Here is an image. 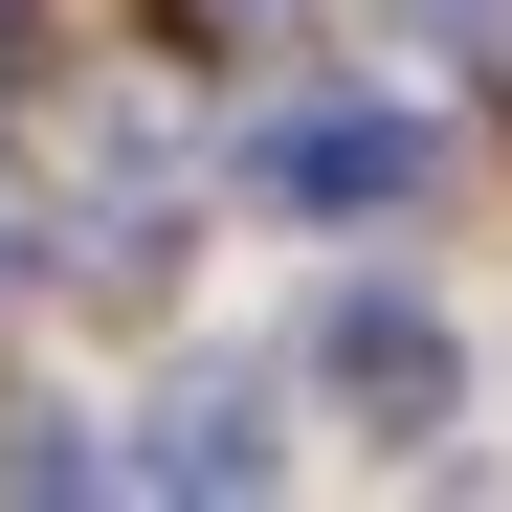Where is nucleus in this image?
<instances>
[{
    "label": "nucleus",
    "instance_id": "nucleus-1",
    "mask_svg": "<svg viewBox=\"0 0 512 512\" xmlns=\"http://www.w3.org/2000/svg\"><path fill=\"white\" fill-rule=\"evenodd\" d=\"M245 179H268V201H312V223H357V201H401V179H423V112H290Z\"/></svg>",
    "mask_w": 512,
    "mask_h": 512
},
{
    "label": "nucleus",
    "instance_id": "nucleus-2",
    "mask_svg": "<svg viewBox=\"0 0 512 512\" xmlns=\"http://www.w3.org/2000/svg\"><path fill=\"white\" fill-rule=\"evenodd\" d=\"M312 357L357 379V401H401V423H446V312H423V290H334Z\"/></svg>",
    "mask_w": 512,
    "mask_h": 512
},
{
    "label": "nucleus",
    "instance_id": "nucleus-3",
    "mask_svg": "<svg viewBox=\"0 0 512 512\" xmlns=\"http://www.w3.org/2000/svg\"><path fill=\"white\" fill-rule=\"evenodd\" d=\"M134 468H156V490H245V468H268V401H245V379H201V401L156 423Z\"/></svg>",
    "mask_w": 512,
    "mask_h": 512
}]
</instances>
